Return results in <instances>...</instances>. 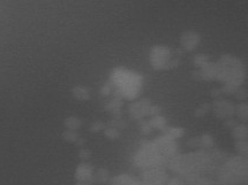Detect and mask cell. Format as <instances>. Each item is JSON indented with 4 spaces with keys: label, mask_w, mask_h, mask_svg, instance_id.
Wrapping results in <instances>:
<instances>
[{
    "label": "cell",
    "mask_w": 248,
    "mask_h": 185,
    "mask_svg": "<svg viewBox=\"0 0 248 185\" xmlns=\"http://www.w3.org/2000/svg\"><path fill=\"white\" fill-rule=\"evenodd\" d=\"M166 185H184V184H183V182L179 180V178H173V180L169 182Z\"/></svg>",
    "instance_id": "cell-15"
},
{
    "label": "cell",
    "mask_w": 248,
    "mask_h": 185,
    "mask_svg": "<svg viewBox=\"0 0 248 185\" xmlns=\"http://www.w3.org/2000/svg\"><path fill=\"white\" fill-rule=\"evenodd\" d=\"M193 185H213V184H211L210 182L207 180V178H201V180H199L196 183H194Z\"/></svg>",
    "instance_id": "cell-14"
},
{
    "label": "cell",
    "mask_w": 248,
    "mask_h": 185,
    "mask_svg": "<svg viewBox=\"0 0 248 185\" xmlns=\"http://www.w3.org/2000/svg\"><path fill=\"white\" fill-rule=\"evenodd\" d=\"M81 120L77 119V117H68V119H66L65 121V126L67 127V128L71 130V131H73V130H77L78 128H80L81 127Z\"/></svg>",
    "instance_id": "cell-10"
},
{
    "label": "cell",
    "mask_w": 248,
    "mask_h": 185,
    "mask_svg": "<svg viewBox=\"0 0 248 185\" xmlns=\"http://www.w3.org/2000/svg\"><path fill=\"white\" fill-rule=\"evenodd\" d=\"M153 126H155V127H157V128H163V127H164V119H162V117H156L155 120L153 121Z\"/></svg>",
    "instance_id": "cell-13"
},
{
    "label": "cell",
    "mask_w": 248,
    "mask_h": 185,
    "mask_svg": "<svg viewBox=\"0 0 248 185\" xmlns=\"http://www.w3.org/2000/svg\"><path fill=\"white\" fill-rule=\"evenodd\" d=\"M93 167L88 163H81L78 166L77 171H75V178L78 182H92L93 180Z\"/></svg>",
    "instance_id": "cell-5"
},
{
    "label": "cell",
    "mask_w": 248,
    "mask_h": 185,
    "mask_svg": "<svg viewBox=\"0 0 248 185\" xmlns=\"http://www.w3.org/2000/svg\"><path fill=\"white\" fill-rule=\"evenodd\" d=\"M116 78L120 86V90L125 93V96H128L129 98L137 96L141 85V78L138 75L128 71H123L122 74L118 72Z\"/></svg>",
    "instance_id": "cell-2"
},
{
    "label": "cell",
    "mask_w": 248,
    "mask_h": 185,
    "mask_svg": "<svg viewBox=\"0 0 248 185\" xmlns=\"http://www.w3.org/2000/svg\"><path fill=\"white\" fill-rule=\"evenodd\" d=\"M93 178H95V180H97L98 182H104L108 180V171H105L104 169H99L97 175L93 176Z\"/></svg>",
    "instance_id": "cell-12"
},
{
    "label": "cell",
    "mask_w": 248,
    "mask_h": 185,
    "mask_svg": "<svg viewBox=\"0 0 248 185\" xmlns=\"http://www.w3.org/2000/svg\"><path fill=\"white\" fill-rule=\"evenodd\" d=\"M234 107L231 105V102H216L215 105V112H216V115L219 117H225L230 116V115L233 114Z\"/></svg>",
    "instance_id": "cell-7"
},
{
    "label": "cell",
    "mask_w": 248,
    "mask_h": 185,
    "mask_svg": "<svg viewBox=\"0 0 248 185\" xmlns=\"http://www.w3.org/2000/svg\"><path fill=\"white\" fill-rule=\"evenodd\" d=\"M112 185H142L141 182H138L134 178H132L128 175H123L119 177L114 178L112 182Z\"/></svg>",
    "instance_id": "cell-8"
},
{
    "label": "cell",
    "mask_w": 248,
    "mask_h": 185,
    "mask_svg": "<svg viewBox=\"0 0 248 185\" xmlns=\"http://www.w3.org/2000/svg\"><path fill=\"white\" fill-rule=\"evenodd\" d=\"M200 42V37L198 36V33L193 32V31H188L185 32L181 37V44L184 45V47L186 50H194V47L199 44Z\"/></svg>",
    "instance_id": "cell-6"
},
{
    "label": "cell",
    "mask_w": 248,
    "mask_h": 185,
    "mask_svg": "<svg viewBox=\"0 0 248 185\" xmlns=\"http://www.w3.org/2000/svg\"><path fill=\"white\" fill-rule=\"evenodd\" d=\"M151 65L157 69L165 68L166 66L170 65V51L166 47L156 46L153 47L151 51Z\"/></svg>",
    "instance_id": "cell-3"
},
{
    "label": "cell",
    "mask_w": 248,
    "mask_h": 185,
    "mask_svg": "<svg viewBox=\"0 0 248 185\" xmlns=\"http://www.w3.org/2000/svg\"><path fill=\"white\" fill-rule=\"evenodd\" d=\"M80 157H81V159L86 160V159H88V157H89V153L86 152L84 150H82V151H81V153H80Z\"/></svg>",
    "instance_id": "cell-16"
},
{
    "label": "cell",
    "mask_w": 248,
    "mask_h": 185,
    "mask_svg": "<svg viewBox=\"0 0 248 185\" xmlns=\"http://www.w3.org/2000/svg\"><path fill=\"white\" fill-rule=\"evenodd\" d=\"M73 95H74V97H77L78 99H81V100H86L89 98V92H88V90L86 89V87H82V86L74 87Z\"/></svg>",
    "instance_id": "cell-9"
},
{
    "label": "cell",
    "mask_w": 248,
    "mask_h": 185,
    "mask_svg": "<svg viewBox=\"0 0 248 185\" xmlns=\"http://www.w3.org/2000/svg\"><path fill=\"white\" fill-rule=\"evenodd\" d=\"M142 185H165L168 176L161 168H151L144 171L142 176Z\"/></svg>",
    "instance_id": "cell-4"
},
{
    "label": "cell",
    "mask_w": 248,
    "mask_h": 185,
    "mask_svg": "<svg viewBox=\"0 0 248 185\" xmlns=\"http://www.w3.org/2000/svg\"><path fill=\"white\" fill-rule=\"evenodd\" d=\"M62 136H63V138H65L66 141H68V142L78 141V133L74 132V131H71V130H69V131L63 132Z\"/></svg>",
    "instance_id": "cell-11"
},
{
    "label": "cell",
    "mask_w": 248,
    "mask_h": 185,
    "mask_svg": "<svg viewBox=\"0 0 248 185\" xmlns=\"http://www.w3.org/2000/svg\"><path fill=\"white\" fill-rule=\"evenodd\" d=\"M213 185H240L247 181V160L233 157L222 163L208 178Z\"/></svg>",
    "instance_id": "cell-1"
},
{
    "label": "cell",
    "mask_w": 248,
    "mask_h": 185,
    "mask_svg": "<svg viewBox=\"0 0 248 185\" xmlns=\"http://www.w3.org/2000/svg\"><path fill=\"white\" fill-rule=\"evenodd\" d=\"M92 184V182H78L75 185H90Z\"/></svg>",
    "instance_id": "cell-17"
}]
</instances>
